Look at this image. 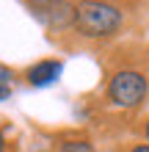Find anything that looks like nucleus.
Wrapping results in <instances>:
<instances>
[{"label":"nucleus","mask_w":149,"mask_h":152,"mask_svg":"<svg viewBox=\"0 0 149 152\" xmlns=\"http://www.w3.org/2000/svg\"><path fill=\"white\" fill-rule=\"evenodd\" d=\"M31 14L50 31L75 28V6L66 0H31Z\"/></svg>","instance_id":"3"},{"label":"nucleus","mask_w":149,"mask_h":152,"mask_svg":"<svg viewBox=\"0 0 149 152\" xmlns=\"http://www.w3.org/2000/svg\"><path fill=\"white\" fill-rule=\"evenodd\" d=\"M146 91H149L146 77L141 72H135V69H121L108 83V97L119 108H135V105H141Z\"/></svg>","instance_id":"2"},{"label":"nucleus","mask_w":149,"mask_h":152,"mask_svg":"<svg viewBox=\"0 0 149 152\" xmlns=\"http://www.w3.org/2000/svg\"><path fill=\"white\" fill-rule=\"evenodd\" d=\"M121 28V11L102 0H83L75 6V31L89 39L110 36Z\"/></svg>","instance_id":"1"},{"label":"nucleus","mask_w":149,"mask_h":152,"mask_svg":"<svg viewBox=\"0 0 149 152\" xmlns=\"http://www.w3.org/2000/svg\"><path fill=\"white\" fill-rule=\"evenodd\" d=\"M61 152H94V147L89 141H64V144H61Z\"/></svg>","instance_id":"6"},{"label":"nucleus","mask_w":149,"mask_h":152,"mask_svg":"<svg viewBox=\"0 0 149 152\" xmlns=\"http://www.w3.org/2000/svg\"><path fill=\"white\" fill-rule=\"evenodd\" d=\"M133 152H149V144H138V147H133Z\"/></svg>","instance_id":"7"},{"label":"nucleus","mask_w":149,"mask_h":152,"mask_svg":"<svg viewBox=\"0 0 149 152\" xmlns=\"http://www.w3.org/2000/svg\"><path fill=\"white\" fill-rule=\"evenodd\" d=\"M0 152H6V138H3V133H0Z\"/></svg>","instance_id":"8"},{"label":"nucleus","mask_w":149,"mask_h":152,"mask_svg":"<svg viewBox=\"0 0 149 152\" xmlns=\"http://www.w3.org/2000/svg\"><path fill=\"white\" fill-rule=\"evenodd\" d=\"M61 72H64V64L55 58H47V61H39V64H33L28 72H25V77H28V83L31 86H36V88H47L52 86L55 80L61 77Z\"/></svg>","instance_id":"4"},{"label":"nucleus","mask_w":149,"mask_h":152,"mask_svg":"<svg viewBox=\"0 0 149 152\" xmlns=\"http://www.w3.org/2000/svg\"><path fill=\"white\" fill-rule=\"evenodd\" d=\"M11 97V72L6 66H0V102Z\"/></svg>","instance_id":"5"},{"label":"nucleus","mask_w":149,"mask_h":152,"mask_svg":"<svg viewBox=\"0 0 149 152\" xmlns=\"http://www.w3.org/2000/svg\"><path fill=\"white\" fill-rule=\"evenodd\" d=\"M144 133H146V141H149V122H146V130H144Z\"/></svg>","instance_id":"9"}]
</instances>
